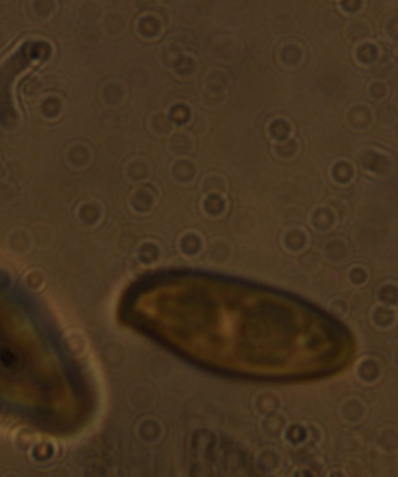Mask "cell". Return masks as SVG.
Returning a JSON list of instances; mask_svg holds the SVG:
<instances>
[{
    "label": "cell",
    "instance_id": "cell-6",
    "mask_svg": "<svg viewBox=\"0 0 398 477\" xmlns=\"http://www.w3.org/2000/svg\"><path fill=\"white\" fill-rule=\"evenodd\" d=\"M224 205L225 204H224L223 199L216 195L208 197L206 201H205V207H206V210L210 213H219V212H222Z\"/></svg>",
    "mask_w": 398,
    "mask_h": 477
},
{
    "label": "cell",
    "instance_id": "cell-1",
    "mask_svg": "<svg viewBox=\"0 0 398 477\" xmlns=\"http://www.w3.org/2000/svg\"><path fill=\"white\" fill-rule=\"evenodd\" d=\"M23 282L30 291H41L47 285V275L41 269H30L25 274Z\"/></svg>",
    "mask_w": 398,
    "mask_h": 477
},
{
    "label": "cell",
    "instance_id": "cell-4",
    "mask_svg": "<svg viewBox=\"0 0 398 477\" xmlns=\"http://www.w3.org/2000/svg\"><path fill=\"white\" fill-rule=\"evenodd\" d=\"M140 29H141V32L144 33L145 35L154 36L156 35L158 30H160V23H158L156 19L148 17L141 21V24H140Z\"/></svg>",
    "mask_w": 398,
    "mask_h": 477
},
{
    "label": "cell",
    "instance_id": "cell-7",
    "mask_svg": "<svg viewBox=\"0 0 398 477\" xmlns=\"http://www.w3.org/2000/svg\"><path fill=\"white\" fill-rule=\"evenodd\" d=\"M176 167L183 170L182 173L176 174V176L178 177V178H181L182 180L190 179L192 177V175H194V167H192L190 163H188V162H181V163H177Z\"/></svg>",
    "mask_w": 398,
    "mask_h": 477
},
{
    "label": "cell",
    "instance_id": "cell-2",
    "mask_svg": "<svg viewBox=\"0 0 398 477\" xmlns=\"http://www.w3.org/2000/svg\"><path fill=\"white\" fill-rule=\"evenodd\" d=\"M151 202H153V198H151V195L147 190H140L135 193L134 199H133V204L140 211L148 210L150 207Z\"/></svg>",
    "mask_w": 398,
    "mask_h": 477
},
{
    "label": "cell",
    "instance_id": "cell-9",
    "mask_svg": "<svg viewBox=\"0 0 398 477\" xmlns=\"http://www.w3.org/2000/svg\"><path fill=\"white\" fill-rule=\"evenodd\" d=\"M276 151H277L278 154L284 155H290L292 151H294V142L292 141H282L281 143H278L277 147H276Z\"/></svg>",
    "mask_w": 398,
    "mask_h": 477
},
{
    "label": "cell",
    "instance_id": "cell-3",
    "mask_svg": "<svg viewBox=\"0 0 398 477\" xmlns=\"http://www.w3.org/2000/svg\"><path fill=\"white\" fill-rule=\"evenodd\" d=\"M170 118L174 123L178 125L185 124L190 118V110L185 105H175L170 110Z\"/></svg>",
    "mask_w": 398,
    "mask_h": 477
},
{
    "label": "cell",
    "instance_id": "cell-8",
    "mask_svg": "<svg viewBox=\"0 0 398 477\" xmlns=\"http://www.w3.org/2000/svg\"><path fill=\"white\" fill-rule=\"evenodd\" d=\"M192 69H194V63H192V61L189 57L179 58L176 64V70L178 74L188 75L191 73Z\"/></svg>",
    "mask_w": 398,
    "mask_h": 477
},
{
    "label": "cell",
    "instance_id": "cell-5",
    "mask_svg": "<svg viewBox=\"0 0 398 477\" xmlns=\"http://www.w3.org/2000/svg\"><path fill=\"white\" fill-rule=\"evenodd\" d=\"M270 132H272V134L276 139L284 140L289 134V125L285 123V121L277 120L272 125V127H270Z\"/></svg>",
    "mask_w": 398,
    "mask_h": 477
}]
</instances>
